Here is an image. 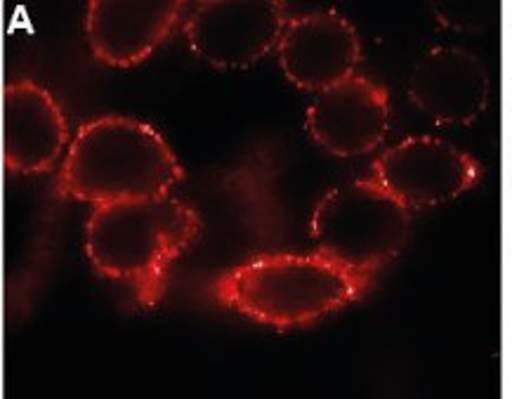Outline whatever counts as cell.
<instances>
[{"label":"cell","instance_id":"10","mask_svg":"<svg viewBox=\"0 0 512 399\" xmlns=\"http://www.w3.org/2000/svg\"><path fill=\"white\" fill-rule=\"evenodd\" d=\"M182 10L180 0H93L85 36L100 62L133 67L166 41Z\"/></svg>","mask_w":512,"mask_h":399},{"label":"cell","instance_id":"2","mask_svg":"<svg viewBox=\"0 0 512 399\" xmlns=\"http://www.w3.org/2000/svg\"><path fill=\"white\" fill-rule=\"evenodd\" d=\"M185 170L149 123L104 116L85 123L69 147L59 192L88 204L170 194Z\"/></svg>","mask_w":512,"mask_h":399},{"label":"cell","instance_id":"11","mask_svg":"<svg viewBox=\"0 0 512 399\" xmlns=\"http://www.w3.org/2000/svg\"><path fill=\"white\" fill-rule=\"evenodd\" d=\"M67 145V121L48 90L31 81L3 93V161L15 173H43Z\"/></svg>","mask_w":512,"mask_h":399},{"label":"cell","instance_id":"9","mask_svg":"<svg viewBox=\"0 0 512 399\" xmlns=\"http://www.w3.org/2000/svg\"><path fill=\"white\" fill-rule=\"evenodd\" d=\"M390 123L385 88L369 78L350 76L324 90L307 109V130L326 152L359 156L376 149Z\"/></svg>","mask_w":512,"mask_h":399},{"label":"cell","instance_id":"5","mask_svg":"<svg viewBox=\"0 0 512 399\" xmlns=\"http://www.w3.org/2000/svg\"><path fill=\"white\" fill-rule=\"evenodd\" d=\"M281 0H206L196 5L185 34L196 57L213 69H248L281 43Z\"/></svg>","mask_w":512,"mask_h":399},{"label":"cell","instance_id":"4","mask_svg":"<svg viewBox=\"0 0 512 399\" xmlns=\"http://www.w3.org/2000/svg\"><path fill=\"white\" fill-rule=\"evenodd\" d=\"M312 239L326 258L371 277L402 251L409 208L376 178L333 187L312 215Z\"/></svg>","mask_w":512,"mask_h":399},{"label":"cell","instance_id":"1","mask_svg":"<svg viewBox=\"0 0 512 399\" xmlns=\"http://www.w3.org/2000/svg\"><path fill=\"white\" fill-rule=\"evenodd\" d=\"M199 227V215L170 194L114 201L90 213L85 251L97 272L128 284L140 305H154L166 289L170 265Z\"/></svg>","mask_w":512,"mask_h":399},{"label":"cell","instance_id":"7","mask_svg":"<svg viewBox=\"0 0 512 399\" xmlns=\"http://www.w3.org/2000/svg\"><path fill=\"white\" fill-rule=\"evenodd\" d=\"M277 50L288 81L312 93H324L354 76L361 57L357 31L333 10L291 19Z\"/></svg>","mask_w":512,"mask_h":399},{"label":"cell","instance_id":"3","mask_svg":"<svg viewBox=\"0 0 512 399\" xmlns=\"http://www.w3.org/2000/svg\"><path fill=\"white\" fill-rule=\"evenodd\" d=\"M369 277L324 253L260 255L215 281L213 293L255 322L298 326L336 312L364 293Z\"/></svg>","mask_w":512,"mask_h":399},{"label":"cell","instance_id":"8","mask_svg":"<svg viewBox=\"0 0 512 399\" xmlns=\"http://www.w3.org/2000/svg\"><path fill=\"white\" fill-rule=\"evenodd\" d=\"M409 97L439 126H470L487 107V67L465 48H432L411 71Z\"/></svg>","mask_w":512,"mask_h":399},{"label":"cell","instance_id":"6","mask_svg":"<svg viewBox=\"0 0 512 399\" xmlns=\"http://www.w3.org/2000/svg\"><path fill=\"white\" fill-rule=\"evenodd\" d=\"M373 178L406 208H428L468 192L479 178V166L451 142L420 135L380 154Z\"/></svg>","mask_w":512,"mask_h":399}]
</instances>
